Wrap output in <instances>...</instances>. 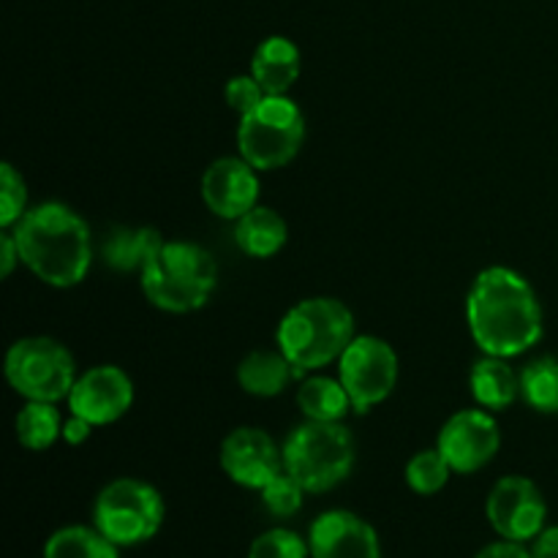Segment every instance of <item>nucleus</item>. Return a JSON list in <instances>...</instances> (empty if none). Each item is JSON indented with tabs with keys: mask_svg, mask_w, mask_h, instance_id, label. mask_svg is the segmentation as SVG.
Instances as JSON below:
<instances>
[{
	"mask_svg": "<svg viewBox=\"0 0 558 558\" xmlns=\"http://www.w3.org/2000/svg\"><path fill=\"white\" fill-rule=\"evenodd\" d=\"M466 325L483 354L521 357L543 341L545 316L532 283L512 267H485L466 294Z\"/></svg>",
	"mask_w": 558,
	"mask_h": 558,
	"instance_id": "f257e3e1",
	"label": "nucleus"
},
{
	"mask_svg": "<svg viewBox=\"0 0 558 558\" xmlns=\"http://www.w3.org/2000/svg\"><path fill=\"white\" fill-rule=\"evenodd\" d=\"M11 234L22 265L47 287L71 289L87 278L93 265L90 227L63 202L31 207Z\"/></svg>",
	"mask_w": 558,
	"mask_h": 558,
	"instance_id": "f03ea898",
	"label": "nucleus"
},
{
	"mask_svg": "<svg viewBox=\"0 0 558 558\" xmlns=\"http://www.w3.org/2000/svg\"><path fill=\"white\" fill-rule=\"evenodd\" d=\"M147 303L167 314H191L213 298L218 265L213 254L189 240H163L140 272Z\"/></svg>",
	"mask_w": 558,
	"mask_h": 558,
	"instance_id": "7ed1b4c3",
	"label": "nucleus"
},
{
	"mask_svg": "<svg viewBox=\"0 0 558 558\" xmlns=\"http://www.w3.org/2000/svg\"><path fill=\"white\" fill-rule=\"evenodd\" d=\"M354 336V314L347 303L336 298H308L281 316L276 343L303 374L338 363Z\"/></svg>",
	"mask_w": 558,
	"mask_h": 558,
	"instance_id": "20e7f679",
	"label": "nucleus"
},
{
	"mask_svg": "<svg viewBox=\"0 0 558 558\" xmlns=\"http://www.w3.org/2000/svg\"><path fill=\"white\" fill-rule=\"evenodd\" d=\"M283 469L305 488V494H327L352 474L357 445L343 423L305 420L283 439Z\"/></svg>",
	"mask_w": 558,
	"mask_h": 558,
	"instance_id": "39448f33",
	"label": "nucleus"
},
{
	"mask_svg": "<svg viewBox=\"0 0 558 558\" xmlns=\"http://www.w3.org/2000/svg\"><path fill=\"white\" fill-rule=\"evenodd\" d=\"M167 505L156 485L136 477H118L98 490L93 501V526L118 548L145 545L161 532Z\"/></svg>",
	"mask_w": 558,
	"mask_h": 558,
	"instance_id": "423d86ee",
	"label": "nucleus"
},
{
	"mask_svg": "<svg viewBox=\"0 0 558 558\" xmlns=\"http://www.w3.org/2000/svg\"><path fill=\"white\" fill-rule=\"evenodd\" d=\"M305 142V114L289 96H265L240 118L238 150L259 172H272L298 158Z\"/></svg>",
	"mask_w": 558,
	"mask_h": 558,
	"instance_id": "0eeeda50",
	"label": "nucleus"
},
{
	"mask_svg": "<svg viewBox=\"0 0 558 558\" xmlns=\"http://www.w3.org/2000/svg\"><path fill=\"white\" fill-rule=\"evenodd\" d=\"M3 374L16 396L41 403L65 401L80 376L74 354L49 336H27L11 343Z\"/></svg>",
	"mask_w": 558,
	"mask_h": 558,
	"instance_id": "6e6552de",
	"label": "nucleus"
},
{
	"mask_svg": "<svg viewBox=\"0 0 558 558\" xmlns=\"http://www.w3.org/2000/svg\"><path fill=\"white\" fill-rule=\"evenodd\" d=\"M398 352L379 336H354L338 360V379L357 414L385 403L398 385Z\"/></svg>",
	"mask_w": 558,
	"mask_h": 558,
	"instance_id": "1a4fd4ad",
	"label": "nucleus"
},
{
	"mask_svg": "<svg viewBox=\"0 0 558 558\" xmlns=\"http://www.w3.org/2000/svg\"><path fill=\"white\" fill-rule=\"evenodd\" d=\"M485 515L490 529L501 539L512 543H532L548 526V501L537 483L523 474H507L490 488L485 501Z\"/></svg>",
	"mask_w": 558,
	"mask_h": 558,
	"instance_id": "9d476101",
	"label": "nucleus"
},
{
	"mask_svg": "<svg viewBox=\"0 0 558 558\" xmlns=\"http://www.w3.org/2000/svg\"><path fill=\"white\" fill-rule=\"evenodd\" d=\"M436 447L447 458L452 472L474 474L499 456L501 428L488 409H461L441 425Z\"/></svg>",
	"mask_w": 558,
	"mask_h": 558,
	"instance_id": "9b49d317",
	"label": "nucleus"
},
{
	"mask_svg": "<svg viewBox=\"0 0 558 558\" xmlns=\"http://www.w3.org/2000/svg\"><path fill=\"white\" fill-rule=\"evenodd\" d=\"M134 379L120 365H96L76 376L65 407L90 425H112L123 420L134 407Z\"/></svg>",
	"mask_w": 558,
	"mask_h": 558,
	"instance_id": "f8f14e48",
	"label": "nucleus"
},
{
	"mask_svg": "<svg viewBox=\"0 0 558 558\" xmlns=\"http://www.w3.org/2000/svg\"><path fill=\"white\" fill-rule=\"evenodd\" d=\"M218 463L234 485L262 490L283 472V447L267 430L243 425L223 436Z\"/></svg>",
	"mask_w": 558,
	"mask_h": 558,
	"instance_id": "ddd939ff",
	"label": "nucleus"
},
{
	"mask_svg": "<svg viewBox=\"0 0 558 558\" xmlns=\"http://www.w3.org/2000/svg\"><path fill=\"white\" fill-rule=\"evenodd\" d=\"M259 169L243 156L216 158L202 174V199L213 216L238 221L259 205Z\"/></svg>",
	"mask_w": 558,
	"mask_h": 558,
	"instance_id": "4468645a",
	"label": "nucleus"
},
{
	"mask_svg": "<svg viewBox=\"0 0 558 558\" xmlns=\"http://www.w3.org/2000/svg\"><path fill=\"white\" fill-rule=\"evenodd\" d=\"M311 558H381V539L365 518L349 510H327L308 529Z\"/></svg>",
	"mask_w": 558,
	"mask_h": 558,
	"instance_id": "2eb2a0df",
	"label": "nucleus"
},
{
	"mask_svg": "<svg viewBox=\"0 0 558 558\" xmlns=\"http://www.w3.org/2000/svg\"><path fill=\"white\" fill-rule=\"evenodd\" d=\"M300 71L303 54L298 44L287 36H270L254 49L248 74L259 82L267 96H289L294 82L300 80Z\"/></svg>",
	"mask_w": 558,
	"mask_h": 558,
	"instance_id": "dca6fc26",
	"label": "nucleus"
},
{
	"mask_svg": "<svg viewBox=\"0 0 558 558\" xmlns=\"http://www.w3.org/2000/svg\"><path fill=\"white\" fill-rule=\"evenodd\" d=\"M469 392L474 403L488 412H507L521 398V374L510 365V360L485 354L469 371Z\"/></svg>",
	"mask_w": 558,
	"mask_h": 558,
	"instance_id": "f3484780",
	"label": "nucleus"
},
{
	"mask_svg": "<svg viewBox=\"0 0 558 558\" xmlns=\"http://www.w3.org/2000/svg\"><path fill=\"white\" fill-rule=\"evenodd\" d=\"M300 371L287 360L281 349H254L245 354L238 365V385L240 390L254 398H276L292 385Z\"/></svg>",
	"mask_w": 558,
	"mask_h": 558,
	"instance_id": "a211bd4d",
	"label": "nucleus"
},
{
	"mask_svg": "<svg viewBox=\"0 0 558 558\" xmlns=\"http://www.w3.org/2000/svg\"><path fill=\"white\" fill-rule=\"evenodd\" d=\"M289 223L278 210L267 205H256L234 221V243L251 259H270L287 245Z\"/></svg>",
	"mask_w": 558,
	"mask_h": 558,
	"instance_id": "6ab92c4d",
	"label": "nucleus"
},
{
	"mask_svg": "<svg viewBox=\"0 0 558 558\" xmlns=\"http://www.w3.org/2000/svg\"><path fill=\"white\" fill-rule=\"evenodd\" d=\"M163 238L150 227H120L107 234L101 245V256L112 270L118 272H142L153 254L161 248Z\"/></svg>",
	"mask_w": 558,
	"mask_h": 558,
	"instance_id": "aec40b11",
	"label": "nucleus"
},
{
	"mask_svg": "<svg viewBox=\"0 0 558 558\" xmlns=\"http://www.w3.org/2000/svg\"><path fill=\"white\" fill-rule=\"evenodd\" d=\"M298 407L303 417L314 420V423H343L352 409V398L338 376L332 379V376L314 374L300 381Z\"/></svg>",
	"mask_w": 558,
	"mask_h": 558,
	"instance_id": "412c9836",
	"label": "nucleus"
},
{
	"mask_svg": "<svg viewBox=\"0 0 558 558\" xmlns=\"http://www.w3.org/2000/svg\"><path fill=\"white\" fill-rule=\"evenodd\" d=\"M63 414H60L58 403H41V401H25V407L16 412L14 417V434L25 450L44 452L63 439Z\"/></svg>",
	"mask_w": 558,
	"mask_h": 558,
	"instance_id": "4be33fe9",
	"label": "nucleus"
},
{
	"mask_svg": "<svg viewBox=\"0 0 558 558\" xmlns=\"http://www.w3.org/2000/svg\"><path fill=\"white\" fill-rule=\"evenodd\" d=\"M44 558H120V548L96 526L71 523L49 534L44 543Z\"/></svg>",
	"mask_w": 558,
	"mask_h": 558,
	"instance_id": "5701e85b",
	"label": "nucleus"
},
{
	"mask_svg": "<svg viewBox=\"0 0 558 558\" xmlns=\"http://www.w3.org/2000/svg\"><path fill=\"white\" fill-rule=\"evenodd\" d=\"M521 398L539 414H558V360L537 357L521 371Z\"/></svg>",
	"mask_w": 558,
	"mask_h": 558,
	"instance_id": "b1692460",
	"label": "nucleus"
},
{
	"mask_svg": "<svg viewBox=\"0 0 558 558\" xmlns=\"http://www.w3.org/2000/svg\"><path fill=\"white\" fill-rule=\"evenodd\" d=\"M452 466L447 463V458L441 456L439 447H430V450H420L417 456L409 458L407 469H403V480H407V488L417 496H436L447 488L452 477Z\"/></svg>",
	"mask_w": 558,
	"mask_h": 558,
	"instance_id": "393cba45",
	"label": "nucleus"
},
{
	"mask_svg": "<svg viewBox=\"0 0 558 558\" xmlns=\"http://www.w3.org/2000/svg\"><path fill=\"white\" fill-rule=\"evenodd\" d=\"M259 494L262 505H265V510L270 512L272 518H292L303 510L305 488L287 472V469H283L278 477H272Z\"/></svg>",
	"mask_w": 558,
	"mask_h": 558,
	"instance_id": "a878e982",
	"label": "nucleus"
},
{
	"mask_svg": "<svg viewBox=\"0 0 558 558\" xmlns=\"http://www.w3.org/2000/svg\"><path fill=\"white\" fill-rule=\"evenodd\" d=\"M248 558H311L308 537L292 529H267L254 537Z\"/></svg>",
	"mask_w": 558,
	"mask_h": 558,
	"instance_id": "bb28decb",
	"label": "nucleus"
},
{
	"mask_svg": "<svg viewBox=\"0 0 558 558\" xmlns=\"http://www.w3.org/2000/svg\"><path fill=\"white\" fill-rule=\"evenodd\" d=\"M27 210L31 205H27L25 178L9 161H3L0 163V227L14 229Z\"/></svg>",
	"mask_w": 558,
	"mask_h": 558,
	"instance_id": "cd10ccee",
	"label": "nucleus"
},
{
	"mask_svg": "<svg viewBox=\"0 0 558 558\" xmlns=\"http://www.w3.org/2000/svg\"><path fill=\"white\" fill-rule=\"evenodd\" d=\"M223 96H227L229 109L243 118V114H248L251 109L259 107L262 98H265L267 93L262 90V85L251 74H238L227 82V90H223Z\"/></svg>",
	"mask_w": 558,
	"mask_h": 558,
	"instance_id": "c85d7f7f",
	"label": "nucleus"
},
{
	"mask_svg": "<svg viewBox=\"0 0 558 558\" xmlns=\"http://www.w3.org/2000/svg\"><path fill=\"white\" fill-rule=\"evenodd\" d=\"M474 558H534L532 548L523 543H512V539H496V543L485 545Z\"/></svg>",
	"mask_w": 558,
	"mask_h": 558,
	"instance_id": "c756f323",
	"label": "nucleus"
},
{
	"mask_svg": "<svg viewBox=\"0 0 558 558\" xmlns=\"http://www.w3.org/2000/svg\"><path fill=\"white\" fill-rule=\"evenodd\" d=\"M93 428H96V425L87 423L85 417H76V414L69 412V417H65V423H63V441L69 447L85 445V441L90 439Z\"/></svg>",
	"mask_w": 558,
	"mask_h": 558,
	"instance_id": "7c9ffc66",
	"label": "nucleus"
},
{
	"mask_svg": "<svg viewBox=\"0 0 558 558\" xmlns=\"http://www.w3.org/2000/svg\"><path fill=\"white\" fill-rule=\"evenodd\" d=\"M16 265H22L20 248H16V240L11 234V229H3V234H0V276L9 278Z\"/></svg>",
	"mask_w": 558,
	"mask_h": 558,
	"instance_id": "2f4dec72",
	"label": "nucleus"
},
{
	"mask_svg": "<svg viewBox=\"0 0 558 558\" xmlns=\"http://www.w3.org/2000/svg\"><path fill=\"white\" fill-rule=\"evenodd\" d=\"M534 558H558V526H545L537 537L532 539Z\"/></svg>",
	"mask_w": 558,
	"mask_h": 558,
	"instance_id": "473e14b6",
	"label": "nucleus"
}]
</instances>
